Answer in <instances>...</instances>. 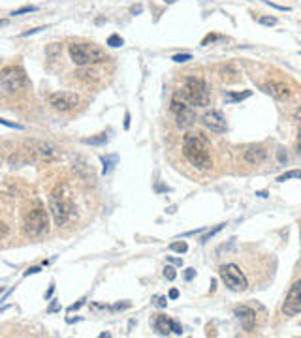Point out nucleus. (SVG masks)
Masks as SVG:
<instances>
[{"instance_id":"nucleus-26","label":"nucleus","mask_w":301,"mask_h":338,"mask_svg":"<svg viewBox=\"0 0 301 338\" xmlns=\"http://www.w3.org/2000/svg\"><path fill=\"white\" fill-rule=\"evenodd\" d=\"M224 226H226V224H220V226H216L215 229H211V231H209V233H207L205 237H201V243H207V241H209V239H211V237L215 235V233H218V231H220V229H222Z\"/></svg>"},{"instance_id":"nucleus-33","label":"nucleus","mask_w":301,"mask_h":338,"mask_svg":"<svg viewBox=\"0 0 301 338\" xmlns=\"http://www.w3.org/2000/svg\"><path fill=\"white\" fill-rule=\"evenodd\" d=\"M81 306H83V301H79V303L72 304V306H70L68 310H70V312H74V310H78V308H81Z\"/></svg>"},{"instance_id":"nucleus-8","label":"nucleus","mask_w":301,"mask_h":338,"mask_svg":"<svg viewBox=\"0 0 301 338\" xmlns=\"http://www.w3.org/2000/svg\"><path fill=\"white\" fill-rule=\"evenodd\" d=\"M172 111L177 115V124H179L181 128H187L194 122V111L190 109L189 101L181 96V92H177L173 96Z\"/></svg>"},{"instance_id":"nucleus-29","label":"nucleus","mask_w":301,"mask_h":338,"mask_svg":"<svg viewBox=\"0 0 301 338\" xmlns=\"http://www.w3.org/2000/svg\"><path fill=\"white\" fill-rule=\"evenodd\" d=\"M42 30H45L43 26H40V28H32V30H28V32H25V34H21L23 38H26V36H30V34H36V32H42Z\"/></svg>"},{"instance_id":"nucleus-28","label":"nucleus","mask_w":301,"mask_h":338,"mask_svg":"<svg viewBox=\"0 0 301 338\" xmlns=\"http://www.w3.org/2000/svg\"><path fill=\"white\" fill-rule=\"evenodd\" d=\"M0 122H2V124H4V126H9V128H17V130H23V126H21V124H13V122H9V120H4V118H2V120H0Z\"/></svg>"},{"instance_id":"nucleus-6","label":"nucleus","mask_w":301,"mask_h":338,"mask_svg":"<svg viewBox=\"0 0 301 338\" xmlns=\"http://www.w3.org/2000/svg\"><path fill=\"white\" fill-rule=\"evenodd\" d=\"M25 84V76L23 72L15 66H8L2 70L0 74V90L4 96H9V94H15Z\"/></svg>"},{"instance_id":"nucleus-41","label":"nucleus","mask_w":301,"mask_h":338,"mask_svg":"<svg viewBox=\"0 0 301 338\" xmlns=\"http://www.w3.org/2000/svg\"><path fill=\"white\" fill-rule=\"evenodd\" d=\"M298 152H300V156H301V134H300V141H298Z\"/></svg>"},{"instance_id":"nucleus-3","label":"nucleus","mask_w":301,"mask_h":338,"mask_svg":"<svg viewBox=\"0 0 301 338\" xmlns=\"http://www.w3.org/2000/svg\"><path fill=\"white\" fill-rule=\"evenodd\" d=\"M181 96L189 103L196 105V107H205L211 101L205 81L200 79V77H189L183 84V88H181Z\"/></svg>"},{"instance_id":"nucleus-1","label":"nucleus","mask_w":301,"mask_h":338,"mask_svg":"<svg viewBox=\"0 0 301 338\" xmlns=\"http://www.w3.org/2000/svg\"><path fill=\"white\" fill-rule=\"evenodd\" d=\"M183 154L185 158L198 169L211 168V154L207 151V145L200 139L198 135L187 134L183 137Z\"/></svg>"},{"instance_id":"nucleus-27","label":"nucleus","mask_w":301,"mask_h":338,"mask_svg":"<svg viewBox=\"0 0 301 338\" xmlns=\"http://www.w3.org/2000/svg\"><path fill=\"white\" fill-rule=\"evenodd\" d=\"M190 59H192V57H190L189 53H183V55H175V57H173L175 62H187V60H190Z\"/></svg>"},{"instance_id":"nucleus-19","label":"nucleus","mask_w":301,"mask_h":338,"mask_svg":"<svg viewBox=\"0 0 301 338\" xmlns=\"http://www.w3.org/2000/svg\"><path fill=\"white\" fill-rule=\"evenodd\" d=\"M290 178H301V171L300 169H296V171H288V173H284L281 177L277 178L279 182H286V180H290Z\"/></svg>"},{"instance_id":"nucleus-17","label":"nucleus","mask_w":301,"mask_h":338,"mask_svg":"<svg viewBox=\"0 0 301 338\" xmlns=\"http://www.w3.org/2000/svg\"><path fill=\"white\" fill-rule=\"evenodd\" d=\"M250 90H245V92H226V100L230 101H241L245 98H250Z\"/></svg>"},{"instance_id":"nucleus-9","label":"nucleus","mask_w":301,"mask_h":338,"mask_svg":"<svg viewBox=\"0 0 301 338\" xmlns=\"http://www.w3.org/2000/svg\"><path fill=\"white\" fill-rule=\"evenodd\" d=\"M49 105H51L55 111H60V113H68V111L76 109L79 103V96L74 92H53L49 98Z\"/></svg>"},{"instance_id":"nucleus-20","label":"nucleus","mask_w":301,"mask_h":338,"mask_svg":"<svg viewBox=\"0 0 301 338\" xmlns=\"http://www.w3.org/2000/svg\"><path fill=\"white\" fill-rule=\"evenodd\" d=\"M170 250H172V252H177V254H185L189 250V246H187L185 241H181V243H172V245H170Z\"/></svg>"},{"instance_id":"nucleus-40","label":"nucleus","mask_w":301,"mask_h":338,"mask_svg":"<svg viewBox=\"0 0 301 338\" xmlns=\"http://www.w3.org/2000/svg\"><path fill=\"white\" fill-rule=\"evenodd\" d=\"M296 118L301 120V107H298V111H296Z\"/></svg>"},{"instance_id":"nucleus-7","label":"nucleus","mask_w":301,"mask_h":338,"mask_svg":"<svg viewBox=\"0 0 301 338\" xmlns=\"http://www.w3.org/2000/svg\"><path fill=\"white\" fill-rule=\"evenodd\" d=\"M220 278L228 286V289H232V291H245L249 287V282L245 278L243 270L233 263H228V265L220 267Z\"/></svg>"},{"instance_id":"nucleus-23","label":"nucleus","mask_w":301,"mask_h":338,"mask_svg":"<svg viewBox=\"0 0 301 338\" xmlns=\"http://www.w3.org/2000/svg\"><path fill=\"white\" fill-rule=\"evenodd\" d=\"M38 8H34V6H25V8H19L15 9V11H11V15H23V13H30V11H36Z\"/></svg>"},{"instance_id":"nucleus-38","label":"nucleus","mask_w":301,"mask_h":338,"mask_svg":"<svg viewBox=\"0 0 301 338\" xmlns=\"http://www.w3.org/2000/svg\"><path fill=\"white\" fill-rule=\"evenodd\" d=\"M57 310H60V306L57 303H53L51 304V308H49V312H57Z\"/></svg>"},{"instance_id":"nucleus-18","label":"nucleus","mask_w":301,"mask_h":338,"mask_svg":"<svg viewBox=\"0 0 301 338\" xmlns=\"http://www.w3.org/2000/svg\"><path fill=\"white\" fill-rule=\"evenodd\" d=\"M102 164H103V175H107L113 169V166L117 164V156H103Z\"/></svg>"},{"instance_id":"nucleus-5","label":"nucleus","mask_w":301,"mask_h":338,"mask_svg":"<svg viewBox=\"0 0 301 338\" xmlns=\"http://www.w3.org/2000/svg\"><path fill=\"white\" fill-rule=\"evenodd\" d=\"M49 211L53 214V220L57 226H64L72 211V203L66 195L62 194V188L57 186V190L49 195Z\"/></svg>"},{"instance_id":"nucleus-11","label":"nucleus","mask_w":301,"mask_h":338,"mask_svg":"<svg viewBox=\"0 0 301 338\" xmlns=\"http://www.w3.org/2000/svg\"><path fill=\"white\" fill-rule=\"evenodd\" d=\"M26 147H28V152H32L40 160H53L59 154V149L47 141H30Z\"/></svg>"},{"instance_id":"nucleus-10","label":"nucleus","mask_w":301,"mask_h":338,"mask_svg":"<svg viewBox=\"0 0 301 338\" xmlns=\"http://www.w3.org/2000/svg\"><path fill=\"white\" fill-rule=\"evenodd\" d=\"M283 312L286 316H296V314H301V280H298L292 287H290V291H288V295H286V301L283 304Z\"/></svg>"},{"instance_id":"nucleus-31","label":"nucleus","mask_w":301,"mask_h":338,"mask_svg":"<svg viewBox=\"0 0 301 338\" xmlns=\"http://www.w3.org/2000/svg\"><path fill=\"white\" fill-rule=\"evenodd\" d=\"M40 270H42L40 267H30V269H28V270L25 272V276H28V274H38Z\"/></svg>"},{"instance_id":"nucleus-13","label":"nucleus","mask_w":301,"mask_h":338,"mask_svg":"<svg viewBox=\"0 0 301 338\" xmlns=\"http://www.w3.org/2000/svg\"><path fill=\"white\" fill-rule=\"evenodd\" d=\"M264 92L273 96L277 100H286L290 96V86L286 83H281V81H267V83L262 84Z\"/></svg>"},{"instance_id":"nucleus-32","label":"nucleus","mask_w":301,"mask_h":338,"mask_svg":"<svg viewBox=\"0 0 301 338\" xmlns=\"http://www.w3.org/2000/svg\"><path fill=\"white\" fill-rule=\"evenodd\" d=\"M194 274H196V270H194V269H187V274H185V278L192 280V278H194Z\"/></svg>"},{"instance_id":"nucleus-12","label":"nucleus","mask_w":301,"mask_h":338,"mask_svg":"<svg viewBox=\"0 0 301 338\" xmlns=\"http://www.w3.org/2000/svg\"><path fill=\"white\" fill-rule=\"evenodd\" d=\"M201 122H203V126L209 128L211 132H218V134H222L226 132V118L222 117V113L216 109H211V111H205L203 113V117H201Z\"/></svg>"},{"instance_id":"nucleus-42","label":"nucleus","mask_w":301,"mask_h":338,"mask_svg":"<svg viewBox=\"0 0 301 338\" xmlns=\"http://www.w3.org/2000/svg\"><path fill=\"white\" fill-rule=\"evenodd\" d=\"M166 2H168V4H173V2H175V0H166Z\"/></svg>"},{"instance_id":"nucleus-39","label":"nucleus","mask_w":301,"mask_h":338,"mask_svg":"<svg viewBox=\"0 0 301 338\" xmlns=\"http://www.w3.org/2000/svg\"><path fill=\"white\" fill-rule=\"evenodd\" d=\"M170 261L175 263V265H183V261H181V259H175V257H170Z\"/></svg>"},{"instance_id":"nucleus-16","label":"nucleus","mask_w":301,"mask_h":338,"mask_svg":"<svg viewBox=\"0 0 301 338\" xmlns=\"http://www.w3.org/2000/svg\"><path fill=\"white\" fill-rule=\"evenodd\" d=\"M155 329L160 335H170V333H173V320L166 318V316H158L155 320Z\"/></svg>"},{"instance_id":"nucleus-37","label":"nucleus","mask_w":301,"mask_h":338,"mask_svg":"<svg viewBox=\"0 0 301 338\" xmlns=\"http://www.w3.org/2000/svg\"><path fill=\"white\" fill-rule=\"evenodd\" d=\"M177 297H179V291H177V289H172V291H170V299H177Z\"/></svg>"},{"instance_id":"nucleus-35","label":"nucleus","mask_w":301,"mask_h":338,"mask_svg":"<svg viewBox=\"0 0 301 338\" xmlns=\"http://www.w3.org/2000/svg\"><path fill=\"white\" fill-rule=\"evenodd\" d=\"M158 306H160V308H164V306H166V297H158Z\"/></svg>"},{"instance_id":"nucleus-4","label":"nucleus","mask_w":301,"mask_h":338,"mask_svg":"<svg viewBox=\"0 0 301 338\" xmlns=\"http://www.w3.org/2000/svg\"><path fill=\"white\" fill-rule=\"evenodd\" d=\"M49 226V218H47V211L43 209L40 201H36L28 211L25 212L23 218V228L28 235H42L43 231H47Z\"/></svg>"},{"instance_id":"nucleus-25","label":"nucleus","mask_w":301,"mask_h":338,"mask_svg":"<svg viewBox=\"0 0 301 338\" xmlns=\"http://www.w3.org/2000/svg\"><path fill=\"white\" fill-rule=\"evenodd\" d=\"M258 23L260 25H266V26H273V25H277V19L275 17H260Z\"/></svg>"},{"instance_id":"nucleus-21","label":"nucleus","mask_w":301,"mask_h":338,"mask_svg":"<svg viewBox=\"0 0 301 338\" xmlns=\"http://www.w3.org/2000/svg\"><path fill=\"white\" fill-rule=\"evenodd\" d=\"M107 141V135L105 134H100L98 137H89V139H85V143L89 145H103Z\"/></svg>"},{"instance_id":"nucleus-30","label":"nucleus","mask_w":301,"mask_h":338,"mask_svg":"<svg viewBox=\"0 0 301 338\" xmlns=\"http://www.w3.org/2000/svg\"><path fill=\"white\" fill-rule=\"evenodd\" d=\"M216 38H218V36H215V34H209V36H207L205 40L201 42V45H207V43H209V42H215Z\"/></svg>"},{"instance_id":"nucleus-14","label":"nucleus","mask_w":301,"mask_h":338,"mask_svg":"<svg viewBox=\"0 0 301 338\" xmlns=\"http://www.w3.org/2000/svg\"><path fill=\"white\" fill-rule=\"evenodd\" d=\"M235 316L241 321L243 329L249 331V333L254 331V327H256V312L252 308H249V306H237L235 308Z\"/></svg>"},{"instance_id":"nucleus-22","label":"nucleus","mask_w":301,"mask_h":338,"mask_svg":"<svg viewBox=\"0 0 301 338\" xmlns=\"http://www.w3.org/2000/svg\"><path fill=\"white\" fill-rule=\"evenodd\" d=\"M107 45H111V47H120V45H122V38L117 36V34H113V36L107 38Z\"/></svg>"},{"instance_id":"nucleus-24","label":"nucleus","mask_w":301,"mask_h":338,"mask_svg":"<svg viewBox=\"0 0 301 338\" xmlns=\"http://www.w3.org/2000/svg\"><path fill=\"white\" fill-rule=\"evenodd\" d=\"M164 276H166V280H175V276H177V272H175V269L173 267H164Z\"/></svg>"},{"instance_id":"nucleus-15","label":"nucleus","mask_w":301,"mask_h":338,"mask_svg":"<svg viewBox=\"0 0 301 338\" xmlns=\"http://www.w3.org/2000/svg\"><path fill=\"white\" fill-rule=\"evenodd\" d=\"M266 156H267V151L264 147H260V145H252V147H249V149L245 151V160L249 162V164H252V166L262 164V162L266 160Z\"/></svg>"},{"instance_id":"nucleus-2","label":"nucleus","mask_w":301,"mask_h":338,"mask_svg":"<svg viewBox=\"0 0 301 338\" xmlns=\"http://www.w3.org/2000/svg\"><path fill=\"white\" fill-rule=\"evenodd\" d=\"M70 59L78 66H91L107 60V55L102 47H98L95 43H72L70 45Z\"/></svg>"},{"instance_id":"nucleus-36","label":"nucleus","mask_w":301,"mask_h":338,"mask_svg":"<svg viewBox=\"0 0 301 338\" xmlns=\"http://www.w3.org/2000/svg\"><path fill=\"white\" fill-rule=\"evenodd\" d=\"M124 128H126V130L130 128V115H128V113L124 115Z\"/></svg>"},{"instance_id":"nucleus-34","label":"nucleus","mask_w":301,"mask_h":338,"mask_svg":"<svg viewBox=\"0 0 301 338\" xmlns=\"http://www.w3.org/2000/svg\"><path fill=\"white\" fill-rule=\"evenodd\" d=\"M279 160H281V164H284V162H288V156H284V151H283V149L279 151Z\"/></svg>"}]
</instances>
